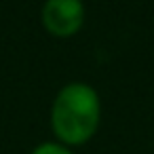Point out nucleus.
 <instances>
[{
    "label": "nucleus",
    "instance_id": "nucleus-1",
    "mask_svg": "<svg viewBox=\"0 0 154 154\" xmlns=\"http://www.w3.org/2000/svg\"><path fill=\"white\" fill-rule=\"evenodd\" d=\"M101 99L99 93L80 80L63 85L51 106V129L59 143L80 146L87 143L99 129Z\"/></svg>",
    "mask_w": 154,
    "mask_h": 154
},
{
    "label": "nucleus",
    "instance_id": "nucleus-3",
    "mask_svg": "<svg viewBox=\"0 0 154 154\" xmlns=\"http://www.w3.org/2000/svg\"><path fill=\"white\" fill-rule=\"evenodd\" d=\"M30 154H74L68 146L59 143V141H42L38 143Z\"/></svg>",
    "mask_w": 154,
    "mask_h": 154
},
{
    "label": "nucleus",
    "instance_id": "nucleus-2",
    "mask_svg": "<svg viewBox=\"0 0 154 154\" xmlns=\"http://www.w3.org/2000/svg\"><path fill=\"white\" fill-rule=\"evenodd\" d=\"M42 26L51 36L70 38L80 32L85 23V2L82 0H45Z\"/></svg>",
    "mask_w": 154,
    "mask_h": 154
}]
</instances>
